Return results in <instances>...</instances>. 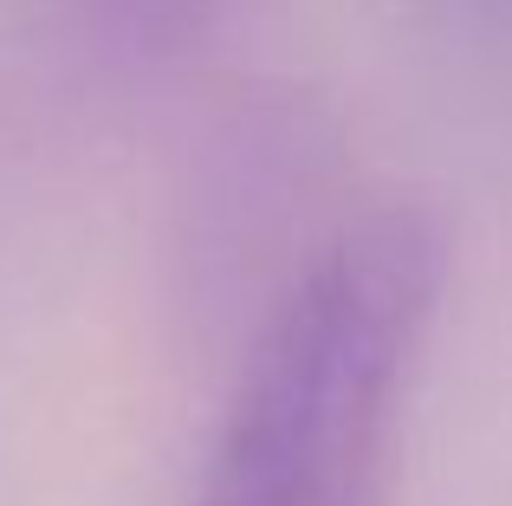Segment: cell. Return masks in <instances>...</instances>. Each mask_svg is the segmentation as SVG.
<instances>
[{
	"label": "cell",
	"mask_w": 512,
	"mask_h": 506,
	"mask_svg": "<svg viewBox=\"0 0 512 506\" xmlns=\"http://www.w3.org/2000/svg\"><path fill=\"white\" fill-rule=\"evenodd\" d=\"M441 266V228L415 202L331 228L247 344L195 506H396Z\"/></svg>",
	"instance_id": "6da1fadb"
},
{
	"label": "cell",
	"mask_w": 512,
	"mask_h": 506,
	"mask_svg": "<svg viewBox=\"0 0 512 506\" xmlns=\"http://www.w3.org/2000/svg\"><path fill=\"white\" fill-rule=\"evenodd\" d=\"M461 20H487V26H512V0H441Z\"/></svg>",
	"instance_id": "7a4b0ae2"
}]
</instances>
